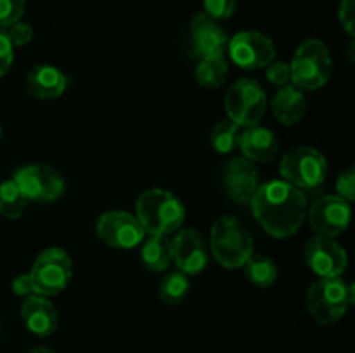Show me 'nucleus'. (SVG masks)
<instances>
[{
	"mask_svg": "<svg viewBox=\"0 0 355 353\" xmlns=\"http://www.w3.org/2000/svg\"><path fill=\"white\" fill-rule=\"evenodd\" d=\"M26 353H55V352H54V350L47 348V346H35V348L28 350Z\"/></svg>",
	"mask_w": 355,
	"mask_h": 353,
	"instance_id": "f704fd0d",
	"label": "nucleus"
},
{
	"mask_svg": "<svg viewBox=\"0 0 355 353\" xmlns=\"http://www.w3.org/2000/svg\"><path fill=\"white\" fill-rule=\"evenodd\" d=\"M333 57L319 38H307L298 45L290 62V82L300 90H318L329 82Z\"/></svg>",
	"mask_w": 355,
	"mask_h": 353,
	"instance_id": "39448f33",
	"label": "nucleus"
},
{
	"mask_svg": "<svg viewBox=\"0 0 355 353\" xmlns=\"http://www.w3.org/2000/svg\"><path fill=\"white\" fill-rule=\"evenodd\" d=\"M227 52L231 55V61L238 68L255 71V69L267 68L274 61L276 47L267 35L248 30L239 31L234 37L229 38Z\"/></svg>",
	"mask_w": 355,
	"mask_h": 353,
	"instance_id": "9d476101",
	"label": "nucleus"
},
{
	"mask_svg": "<svg viewBox=\"0 0 355 353\" xmlns=\"http://www.w3.org/2000/svg\"><path fill=\"white\" fill-rule=\"evenodd\" d=\"M28 206V199L23 196L14 180L0 183V215L7 220H17L23 217Z\"/></svg>",
	"mask_w": 355,
	"mask_h": 353,
	"instance_id": "393cba45",
	"label": "nucleus"
},
{
	"mask_svg": "<svg viewBox=\"0 0 355 353\" xmlns=\"http://www.w3.org/2000/svg\"><path fill=\"white\" fill-rule=\"evenodd\" d=\"M305 263L319 277H342L349 265L347 251L331 237L314 235L305 244Z\"/></svg>",
	"mask_w": 355,
	"mask_h": 353,
	"instance_id": "ddd939ff",
	"label": "nucleus"
},
{
	"mask_svg": "<svg viewBox=\"0 0 355 353\" xmlns=\"http://www.w3.org/2000/svg\"><path fill=\"white\" fill-rule=\"evenodd\" d=\"M354 300V284L342 277H319L307 291V310L319 324H335L347 314Z\"/></svg>",
	"mask_w": 355,
	"mask_h": 353,
	"instance_id": "7ed1b4c3",
	"label": "nucleus"
},
{
	"mask_svg": "<svg viewBox=\"0 0 355 353\" xmlns=\"http://www.w3.org/2000/svg\"><path fill=\"white\" fill-rule=\"evenodd\" d=\"M229 73L225 55H210L200 59L196 66V82L203 89H217L225 82Z\"/></svg>",
	"mask_w": 355,
	"mask_h": 353,
	"instance_id": "4be33fe9",
	"label": "nucleus"
},
{
	"mask_svg": "<svg viewBox=\"0 0 355 353\" xmlns=\"http://www.w3.org/2000/svg\"><path fill=\"white\" fill-rule=\"evenodd\" d=\"M336 196L345 199L347 203H352L355 199V170L354 166H349L343 170L336 179Z\"/></svg>",
	"mask_w": 355,
	"mask_h": 353,
	"instance_id": "c85d7f7f",
	"label": "nucleus"
},
{
	"mask_svg": "<svg viewBox=\"0 0 355 353\" xmlns=\"http://www.w3.org/2000/svg\"><path fill=\"white\" fill-rule=\"evenodd\" d=\"M0 138H2V127H0Z\"/></svg>",
	"mask_w": 355,
	"mask_h": 353,
	"instance_id": "c9c22d12",
	"label": "nucleus"
},
{
	"mask_svg": "<svg viewBox=\"0 0 355 353\" xmlns=\"http://www.w3.org/2000/svg\"><path fill=\"white\" fill-rule=\"evenodd\" d=\"M141 260L153 272H163L172 265V241L166 235H149L142 241Z\"/></svg>",
	"mask_w": 355,
	"mask_h": 353,
	"instance_id": "412c9836",
	"label": "nucleus"
},
{
	"mask_svg": "<svg viewBox=\"0 0 355 353\" xmlns=\"http://www.w3.org/2000/svg\"><path fill=\"white\" fill-rule=\"evenodd\" d=\"M238 147L250 161L267 163L276 158L279 151V142L272 130L257 125V127L245 128V132L239 134Z\"/></svg>",
	"mask_w": 355,
	"mask_h": 353,
	"instance_id": "6ab92c4d",
	"label": "nucleus"
},
{
	"mask_svg": "<svg viewBox=\"0 0 355 353\" xmlns=\"http://www.w3.org/2000/svg\"><path fill=\"white\" fill-rule=\"evenodd\" d=\"M6 31L14 47H23V45L30 44L31 38H33V28L28 23H23V21H17V23L10 24Z\"/></svg>",
	"mask_w": 355,
	"mask_h": 353,
	"instance_id": "c756f323",
	"label": "nucleus"
},
{
	"mask_svg": "<svg viewBox=\"0 0 355 353\" xmlns=\"http://www.w3.org/2000/svg\"><path fill=\"white\" fill-rule=\"evenodd\" d=\"M23 196L33 203H54L64 194V180L49 165H26L12 176Z\"/></svg>",
	"mask_w": 355,
	"mask_h": 353,
	"instance_id": "1a4fd4ad",
	"label": "nucleus"
},
{
	"mask_svg": "<svg viewBox=\"0 0 355 353\" xmlns=\"http://www.w3.org/2000/svg\"><path fill=\"white\" fill-rule=\"evenodd\" d=\"M0 331H2V324H0Z\"/></svg>",
	"mask_w": 355,
	"mask_h": 353,
	"instance_id": "e433bc0d",
	"label": "nucleus"
},
{
	"mask_svg": "<svg viewBox=\"0 0 355 353\" xmlns=\"http://www.w3.org/2000/svg\"><path fill=\"white\" fill-rule=\"evenodd\" d=\"M352 210L340 196H322L309 210V224L318 235L335 239L349 227Z\"/></svg>",
	"mask_w": 355,
	"mask_h": 353,
	"instance_id": "f8f14e48",
	"label": "nucleus"
},
{
	"mask_svg": "<svg viewBox=\"0 0 355 353\" xmlns=\"http://www.w3.org/2000/svg\"><path fill=\"white\" fill-rule=\"evenodd\" d=\"M222 187L225 196L234 203H250L259 189V172L253 161L246 159L245 156L229 159L222 170Z\"/></svg>",
	"mask_w": 355,
	"mask_h": 353,
	"instance_id": "2eb2a0df",
	"label": "nucleus"
},
{
	"mask_svg": "<svg viewBox=\"0 0 355 353\" xmlns=\"http://www.w3.org/2000/svg\"><path fill=\"white\" fill-rule=\"evenodd\" d=\"M229 37L220 24L205 12L196 14L189 24V52L193 57L225 55Z\"/></svg>",
	"mask_w": 355,
	"mask_h": 353,
	"instance_id": "4468645a",
	"label": "nucleus"
},
{
	"mask_svg": "<svg viewBox=\"0 0 355 353\" xmlns=\"http://www.w3.org/2000/svg\"><path fill=\"white\" fill-rule=\"evenodd\" d=\"M245 275L253 286L270 287L277 279V265L266 255H252L245 263Z\"/></svg>",
	"mask_w": 355,
	"mask_h": 353,
	"instance_id": "5701e85b",
	"label": "nucleus"
},
{
	"mask_svg": "<svg viewBox=\"0 0 355 353\" xmlns=\"http://www.w3.org/2000/svg\"><path fill=\"white\" fill-rule=\"evenodd\" d=\"M307 113V99L304 92L293 83L279 87L272 99V114L281 125H297Z\"/></svg>",
	"mask_w": 355,
	"mask_h": 353,
	"instance_id": "aec40b11",
	"label": "nucleus"
},
{
	"mask_svg": "<svg viewBox=\"0 0 355 353\" xmlns=\"http://www.w3.org/2000/svg\"><path fill=\"white\" fill-rule=\"evenodd\" d=\"M279 173L284 182L300 190H314L322 185L328 176V161L314 147H293L283 156Z\"/></svg>",
	"mask_w": 355,
	"mask_h": 353,
	"instance_id": "423d86ee",
	"label": "nucleus"
},
{
	"mask_svg": "<svg viewBox=\"0 0 355 353\" xmlns=\"http://www.w3.org/2000/svg\"><path fill=\"white\" fill-rule=\"evenodd\" d=\"M172 258L177 270L186 275H198L208 263V249L196 228H179L172 239Z\"/></svg>",
	"mask_w": 355,
	"mask_h": 353,
	"instance_id": "dca6fc26",
	"label": "nucleus"
},
{
	"mask_svg": "<svg viewBox=\"0 0 355 353\" xmlns=\"http://www.w3.org/2000/svg\"><path fill=\"white\" fill-rule=\"evenodd\" d=\"M255 220L276 239L291 237L302 227L307 215V197L284 180H270L257 189L250 201Z\"/></svg>",
	"mask_w": 355,
	"mask_h": 353,
	"instance_id": "f257e3e1",
	"label": "nucleus"
},
{
	"mask_svg": "<svg viewBox=\"0 0 355 353\" xmlns=\"http://www.w3.org/2000/svg\"><path fill=\"white\" fill-rule=\"evenodd\" d=\"M21 318L30 332L47 338L58 329V310L54 305L40 294H30L21 303Z\"/></svg>",
	"mask_w": 355,
	"mask_h": 353,
	"instance_id": "f3484780",
	"label": "nucleus"
},
{
	"mask_svg": "<svg viewBox=\"0 0 355 353\" xmlns=\"http://www.w3.org/2000/svg\"><path fill=\"white\" fill-rule=\"evenodd\" d=\"M224 106L229 121L239 128H252L266 116L267 96L259 82L252 78H239L225 93Z\"/></svg>",
	"mask_w": 355,
	"mask_h": 353,
	"instance_id": "0eeeda50",
	"label": "nucleus"
},
{
	"mask_svg": "<svg viewBox=\"0 0 355 353\" xmlns=\"http://www.w3.org/2000/svg\"><path fill=\"white\" fill-rule=\"evenodd\" d=\"M338 19L343 31L350 38L355 37V0H342L338 7Z\"/></svg>",
	"mask_w": 355,
	"mask_h": 353,
	"instance_id": "7c9ffc66",
	"label": "nucleus"
},
{
	"mask_svg": "<svg viewBox=\"0 0 355 353\" xmlns=\"http://www.w3.org/2000/svg\"><path fill=\"white\" fill-rule=\"evenodd\" d=\"M239 0H203L205 14L211 19H229L238 9Z\"/></svg>",
	"mask_w": 355,
	"mask_h": 353,
	"instance_id": "cd10ccee",
	"label": "nucleus"
},
{
	"mask_svg": "<svg viewBox=\"0 0 355 353\" xmlns=\"http://www.w3.org/2000/svg\"><path fill=\"white\" fill-rule=\"evenodd\" d=\"M14 62V45L10 44L9 35L0 28V76L7 75Z\"/></svg>",
	"mask_w": 355,
	"mask_h": 353,
	"instance_id": "2f4dec72",
	"label": "nucleus"
},
{
	"mask_svg": "<svg viewBox=\"0 0 355 353\" xmlns=\"http://www.w3.org/2000/svg\"><path fill=\"white\" fill-rule=\"evenodd\" d=\"M210 249L225 269H239L253 255V239L239 218L222 217L211 225Z\"/></svg>",
	"mask_w": 355,
	"mask_h": 353,
	"instance_id": "20e7f679",
	"label": "nucleus"
},
{
	"mask_svg": "<svg viewBox=\"0 0 355 353\" xmlns=\"http://www.w3.org/2000/svg\"><path fill=\"white\" fill-rule=\"evenodd\" d=\"M97 237L114 249H132L141 246L146 232L137 217L128 211H106L96 221Z\"/></svg>",
	"mask_w": 355,
	"mask_h": 353,
	"instance_id": "9b49d317",
	"label": "nucleus"
},
{
	"mask_svg": "<svg viewBox=\"0 0 355 353\" xmlns=\"http://www.w3.org/2000/svg\"><path fill=\"white\" fill-rule=\"evenodd\" d=\"M135 217L146 235H170L182 227L186 208L168 190L148 189L137 197Z\"/></svg>",
	"mask_w": 355,
	"mask_h": 353,
	"instance_id": "f03ea898",
	"label": "nucleus"
},
{
	"mask_svg": "<svg viewBox=\"0 0 355 353\" xmlns=\"http://www.w3.org/2000/svg\"><path fill=\"white\" fill-rule=\"evenodd\" d=\"M68 85V76L52 64L33 66L24 78V87H26L28 93L42 100L58 99L66 92Z\"/></svg>",
	"mask_w": 355,
	"mask_h": 353,
	"instance_id": "a211bd4d",
	"label": "nucleus"
},
{
	"mask_svg": "<svg viewBox=\"0 0 355 353\" xmlns=\"http://www.w3.org/2000/svg\"><path fill=\"white\" fill-rule=\"evenodd\" d=\"M267 80H269V83H272V85L276 87H283L286 85V83H290V64H286V62L283 61H276V62H270L269 66H267Z\"/></svg>",
	"mask_w": 355,
	"mask_h": 353,
	"instance_id": "473e14b6",
	"label": "nucleus"
},
{
	"mask_svg": "<svg viewBox=\"0 0 355 353\" xmlns=\"http://www.w3.org/2000/svg\"><path fill=\"white\" fill-rule=\"evenodd\" d=\"M73 263L68 253L61 248H49L42 251L30 270L35 294L55 296L68 287L71 280Z\"/></svg>",
	"mask_w": 355,
	"mask_h": 353,
	"instance_id": "6e6552de",
	"label": "nucleus"
},
{
	"mask_svg": "<svg viewBox=\"0 0 355 353\" xmlns=\"http://www.w3.org/2000/svg\"><path fill=\"white\" fill-rule=\"evenodd\" d=\"M191 291L189 275L182 272H170L162 279L158 286V296L166 305H179L187 298Z\"/></svg>",
	"mask_w": 355,
	"mask_h": 353,
	"instance_id": "b1692460",
	"label": "nucleus"
},
{
	"mask_svg": "<svg viewBox=\"0 0 355 353\" xmlns=\"http://www.w3.org/2000/svg\"><path fill=\"white\" fill-rule=\"evenodd\" d=\"M12 291H14V294H17V296H21V298H26V296H30V294H35L33 282H31L30 273H19V275L14 277Z\"/></svg>",
	"mask_w": 355,
	"mask_h": 353,
	"instance_id": "72a5a7b5",
	"label": "nucleus"
},
{
	"mask_svg": "<svg viewBox=\"0 0 355 353\" xmlns=\"http://www.w3.org/2000/svg\"><path fill=\"white\" fill-rule=\"evenodd\" d=\"M211 149L218 154H231L239 144V127L232 121L225 120L215 125L208 135Z\"/></svg>",
	"mask_w": 355,
	"mask_h": 353,
	"instance_id": "a878e982",
	"label": "nucleus"
},
{
	"mask_svg": "<svg viewBox=\"0 0 355 353\" xmlns=\"http://www.w3.org/2000/svg\"><path fill=\"white\" fill-rule=\"evenodd\" d=\"M26 0H0V28H9L23 17Z\"/></svg>",
	"mask_w": 355,
	"mask_h": 353,
	"instance_id": "bb28decb",
	"label": "nucleus"
}]
</instances>
